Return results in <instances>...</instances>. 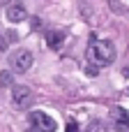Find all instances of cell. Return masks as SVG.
Returning <instances> with one entry per match:
<instances>
[{
	"instance_id": "1",
	"label": "cell",
	"mask_w": 129,
	"mask_h": 132,
	"mask_svg": "<svg viewBox=\"0 0 129 132\" xmlns=\"http://www.w3.org/2000/svg\"><path fill=\"white\" fill-rule=\"evenodd\" d=\"M88 60L95 67H106L115 60V46L108 39H92L88 46Z\"/></svg>"
},
{
	"instance_id": "2",
	"label": "cell",
	"mask_w": 129,
	"mask_h": 132,
	"mask_svg": "<svg viewBox=\"0 0 129 132\" xmlns=\"http://www.w3.org/2000/svg\"><path fill=\"white\" fill-rule=\"evenodd\" d=\"M32 63H35V56H32V51H28V49H18L16 53H12V58H9V65H12V74L16 72V74H23V72H28L30 67H32Z\"/></svg>"
},
{
	"instance_id": "3",
	"label": "cell",
	"mask_w": 129,
	"mask_h": 132,
	"mask_svg": "<svg viewBox=\"0 0 129 132\" xmlns=\"http://www.w3.org/2000/svg\"><path fill=\"white\" fill-rule=\"evenodd\" d=\"M28 123L32 125L35 132H55V128H58V123L44 111H30L28 114Z\"/></svg>"
},
{
	"instance_id": "4",
	"label": "cell",
	"mask_w": 129,
	"mask_h": 132,
	"mask_svg": "<svg viewBox=\"0 0 129 132\" xmlns=\"http://www.w3.org/2000/svg\"><path fill=\"white\" fill-rule=\"evenodd\" d=\"M32 100H35V95L28 86H12V102L16 109H28L32 104Z\"/></svg>"
},
{
	"instance_id": "5",
	"label": "cell",
	"mask_w": 129,
	"mask_h": 132,
	"mask_svg": "<svg viewBox=\"0 0 129 132\" xmlns=\"http://www.w3.org/2000/svg\"><path fill=\"white\" fill-rule=\"evenodd\" d=\"M111 123H113V128H115L118 132H127L129 130V114H127V109L115 107V109L111 111Z\"/></svg>"
},
{
	"instance_id": "6",
	"label": "cell",
	"mask_w": 129,
	"mask_h": 132,
	"mask_svg": "<svg viewBox=\"0 0 129 132\" xmlns=\"http://www.w3.org/2000/svg\"><path fill=\"white\" fill-rule=\"evenodd\" d=\"M5 16H7V21L9 23H21V21H25L28 19V12H25V7L23 5H9L7 7V12H5Z\"/></svg>"
},
{
	"instance_id": "7",
	"label": "cell",
	"mask_w": 129,
	"mask_h": 132,
	"mask_svg": "<svg viewBox=\"0 0 129 132\" xmlns=\"http://www.w3.org/2000/svg\"><path fill=\"white\" fill-rule=\"evenodd\" d=\"M65 37H67L65 30H48V32H46V44H48L51 49H60L62 42H65Z\"/></svg>"
},
{
	"instance_id": "8",
	"label": "cell",
	"mask_w": 129,
	"mask_h": 132,
	"mask_svg": "<svg viewBox=\"0 0 129 132\" xmlns=\"http://www.w3.org/2000/svg\"><path fill=\"white\" fill-rule=\"evenodd\" d=\"M9 86H14V74L9 70H2L0 72V88H9Z\"/></svg>"
},
{
	"instance_id": "9",
	"label": "cell",
	"mask_w": 129,
	"mask_h": 132,
	"mask_svg": "<svg viewBox=\"0 0 129 132\" xmlns=\"http://www.w3.org/2000/svg\"><path fill=\"white\" fill-rule=\"evenodd\" d=\"M85 132H108V128H106V123H102V121H92V123H88Z\"/></svg>"
},
{
	"instance_id": "10",
	"label": "cell",
	"mask_w": 129,
	"mask_h": 132,
	"mask_svg": "<svg viewBox=\"0 0 129 132\" xmlns=\"http://www.w3.org/2000/svg\"><path fill=\"white\" fill-rule=\"evenodd\" d=\"M67 132H78V125H76V121H69V123H67Z\"/></svg>"
},
{
	"instance_id": "11",
	"label": "cell",
	"mask_w": 129,
	"mask_h": 132,
	"mask_svg": "<svg viewBox=\"0 0 129 132\" xmlns=\"http://www.w3.org/2000/svg\"><path fill=\"white\" fill-rule=\"evenodd\" d=\"M108 5H111L113 9H120V12H125V5H120V2H113V0H111ZM120 12H118V14H120Z\"/></svg>"
},
{
	"instance_id": "12",
	"label": "cell",
	"mask_w": 129,
	"mask_h": 132,
	"mask_svg": "<svg viewBox=\"0 0 129 132\" xmlns=\"http://www.w3.org/2000/svg\"><path fill=\"white\" fill-rule=\"evenodd\" d=\"M88 74H90V77H95V74H97V67H95V65H90V63H88Z\"/></svg>"
}]
</instances>
